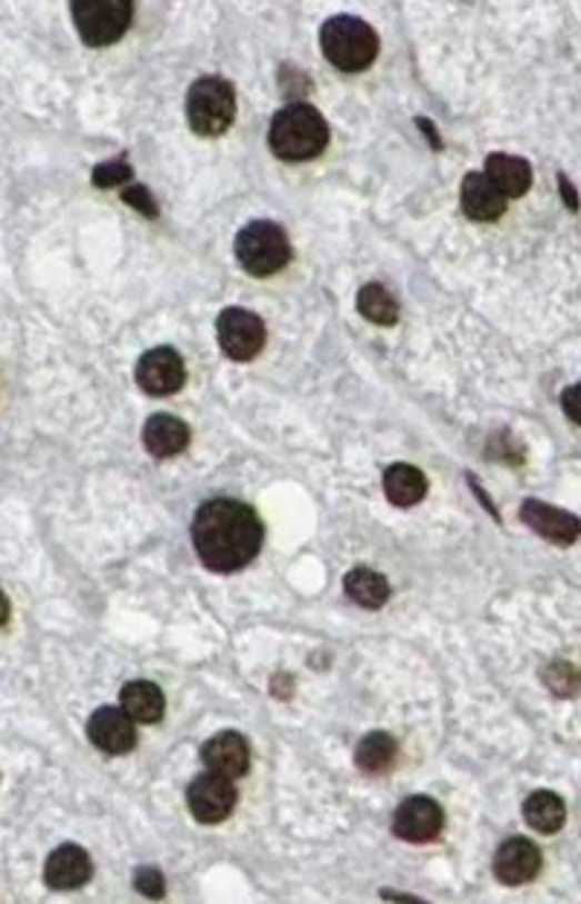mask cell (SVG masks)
<instances>
[{"label":"cell","mask_w":581,"mask_h":904,"mask_svg":"<svg viewBox=\"0 0 581 904\" xmlns=\"http://www.w3.org/2000/svg\"><path fill=\"white\" fill-rule=\"evenodd\" d=\"M120 707L134 718V724H158L167 713V698L151 681H129L122 686Z\"/></svg>","instance_id":"d6986e66"},{"label":"cell","mask_w":581,"mask_h":904,"mask_svg":"<svg viewBox=\"0 0 581 904\" xmlns=\"http://www.w3.org/2000/svg\"><path fill=\"white\" fill-rule=\"evenodd\" d=\"M415 126H419V129H422V135L428 137V140H431V146L433 149H442V137L437 135V126H433L431 120H428V117H419V120H415Z\"/></svg>","instance_id":"f1b7e54d"},{"label":"cell","mask_w":581,"mask_h":904,"mask_svg":"<svg viewBox=\"0 0 581 904\" xmlns=\"http://www.w3.org/2000/svg\"><path fill=\"white\" fill-rule=\"evenodd\" d=\"M93 861L91 855L76 844H61L47 855L44 882L53 890H79L91 882Z\"/></svg>","instance_id":"9a60e30c"},{"label":"cell","mask_w":581,"mask_h":904,"mask_svg":"<svg viewBox=\"0 0 581 904\" xmlns=\"http://www.w3.org/2000/svg\"><path fill=\"white\" fill-rule=\"evenodd\" d=\"M134 887L143 893L146 898H163L167 896V882L163 873L154 867H137L134 870Z\"/></svg>","instance_id":"4316f807"},{"label":"cell","mask_w":581,"mask_h":904,"mask_svg":"<svg viewBox=\"0 0 581 904\" xmlns=\"http://www.w3.org/2000/svg\"><path fill=\"white\" fill-rule=\"evenodd\" d=\"M122 201L129 203V207H134V210H140V216H146V219H158V201L151 198V192L146 187H140V183H134V187L122 189Z\"/></svg>","instance_id":"83f0119b"},{"label":"cell","mask_w":581,"mask_h":904,"mask_svg":"<svg viewBox=\"0 0 581 904\" xmlns=\"http://www.w3.org/2000/svg\"><path fill=\"white\" fill-rule=\"evenodd\" d=\"M343 590L355 605L367 610H375L381 605H387L390 599V582L381 576L372 567H355L343 576Z\"/></svg>","instance_id":"44dd1931"},{"label":"cell","mask_w":581,"mask_h":904,"mask_svg":"<svg viewBox=\"0 0 581 904\" xmlns=\"http://www.w3.org/2000/svg\"><path fill=\"white\" fill-rule=\"evenodd\" d=\"M395 756H399V742L384 731L363 736L355 747V765L363 774H384L395 765Z\"/></svg>","instance_id":"603a6c76"},{"label":"cell","mask_w":581,"mask_h":904,"mask_svg":"<svg viewBox=\"0 0 581 904\" xmlns=\"http://www.w3.org/2000/svg\"><path fill=\"white\" fill-rule=\"evenodd\" d=\"M268 143L280 160L288 163H302V160L318 158L329 146V122L323 113L309 102H288L286 108L273 113Z\"/></svg>","instance_id":"7a4b0ae2"},{"label":"cell","mask_w":581,"mask_h":904,"mask_svg":"<svg viewBox=\"0 0 581 904\" xmlns=\"http://www.w3.org/2000/svg\"><path fill=\"white\" fill-rule=\"evenodd\" d=\"M70 18L88 47H111L129 32L134 21L131 0H73Z\"/></svg>","instance_id":"8992f818"},{"label":"cell","mask_w":581,"mask_h":904,"mask_svg":"<svg viewBox=\"0 0 581 904\" xmlns=\"http://www.w3.org/2000/svg\"><path fill=\"white\" fill-rule=\"evenodd\" d=\"M541 873V850L527 837H509L494 852V875L509 887L529 884Z\"/></svg>","instance_id":"4fadbf2b"},{"label":"cell","mask_w":581,"mask_h":904,"mask_svg":"<svg viewBox=\"0 0 581 904\" xmlns=\"http://www.w3.org/2000/svg\"><path fill=\"white\" fill-rule=\"evenodd\" d=\"M521 520L532 533H538L547 542L559 544V547H573L579 542L581 524L573 513L555 509V506L544 504V500L529 498L521 506Z\"/></svg>","instance_id":"7c38bea8"},{"label":"cell","mask_w":581,"mask_h":904,"mask_svg":"<svg viewBox=\"0 0 581 904\" xmlns=\"http://www.w3.org/2000/svg\"><path fill=\"white\" fill-rule=\"evenodd\" d=\"M358 311L375 326H395L399 320V302L381 282H367L358 291Z\"/></svg>","instance_id":"cb8c5ba5"},{"label":"cell","mask_w":581,"mask_h":904,"mask_svg":"<svg viewBox=\"0 0 581 904\" xmlns=\"http://www.w3.org/2000/svg\"><path fill=\"white\" fill-rule=\"evenodd\" d=\"M236 799H239V792L230 776L221 774H201L196 776L187 788V806L192 812L198 823L204 826H216V823H224L236 808Z\"/></svg>","instance_id":"ba28073f"},{"label":"cell","mask_w":581,"mask_h":904,"mask_svg":"<svg viewBox=\"0 0 581 904\" xmlns=\"http://www.w3.org/2000/svg\"><path fill=\"white\" fill-rule=\"evenodd\" d=\"M236 120V91L224 76H201L187 91V122L201 137H221Z\"/></svg>","instance_id":"277c9868"},{"label":"cell","mask_w":581,"mask_h":904,"mask_svg":"<svg viewBox=\"0 0 581 904\" xmlns=\"http://www.w3.org/2000/svg\"><path fill=\"white\" fill-rule=\"evenodd\" d=\"M262 518L257 509L233 498H212L192 518V547L212 573H236L262 550Z\"/></svg>","instance_id":"6da1fadb"},{"label":"cell","mask_w":581,"mask_h":904,"mask_svg":"<svg viewBox=\"0 0 581 904\" xmlns=\"http://www.w3.org/2000/svg\"><path fill=\"white\" fill-rule=\"evenodd\" d=\"M460 207L471 221L485 225V221H498L500 216L507 212L509 201L500 196L498 189H494V183H491L483 172H469L462 178Z\"/></svg>","instance_id":"2e32d148"},{"label":"cell","mask_w":581,"mask_h":904,"mask_svg":"<svg viewBox=\"0 0 581 904\" xmlns=\"http://www.w3.org/2000/svg\"><path fill=\"white\" fill-rule=\"evenodd\" d=\"M559 187H561V192H564L567 207L575 212V189H573V183L567 181V175H559Z\"/></svg>","instance_id":"f546056e"},{"label":"cell","mask_w":581,"mask_h":904,"mask_svg":"<svg viewBox=\"0 0 581 904\" xmlns=\"http://www.w3.org/2000/svg\"><path fill=\"white\" fill-rule=\"evenodd\" d=\"M384 495L395 506H415L428 495V477L410 463H395L384 471Z\"/></svg>","instance_id":"ffe728a7"},{"label":"cell","mask_w":581,"mask_h":904,"mask_svg":"<svg viewBox=\"0 0 581 904\" xmlns=\"http://www.w3.org/2000/svg\"><path fill=\"white\" fill-rule=\"evenodd\" d=\"M216 332H219L221 352L230 361L239 364L253 361L264 349V340H268V329H264L262 317L242 309V306H230V309L221 311Z\"/></svg>","instance_id":"52a82bcc"},{"label":"cell","mask_w":581,"mask_h":904,"mask_svg":"<svg viewBox=\"0 0 581 904\" xmlns=\"http://www.w3.org/2000/svg\"><path fill=\"white\" fill-rule=\"evenodd\" d=\"M201 762H204L212 774L239 779V776H244L250 771L248 738L236 731H224L219 736L207 738L204 747H201Z\"/></svg>","instance_id":"5bb4252c"},{"label":"cell","mask_w":581,"mask_h":904,"mask_svg":"<svg viewBox=\"0 0 581 904\" xmlns=\"http://www.w3.org/2000/svg\"><path fill=\"white\" fill-rule=\"evenodd\" d=\"M523 821L541 835H555L567 821L564 799L552 792L529 794L527 803H523Z\"/></svg>","instance_id":"7402d4cb"},{"label":"cell","mask_w":581,"mask_h":904,"mask_svg":"<svg viewBox=\"0 0 581 904\" xmlns=\"http://www.w3.org/2000/svg\"><path fill=\"white\" fill-rule=\"evenodd\" d=\"M573 396H575V387H570V390H564V396H561V399H564V410H567V416H570V419H573V423H579V419H575V405H573Z\"/></svg>","instance_id":"4dcf8cb0"},{"label":"cell","mask_w":581,"mask_h":904,"mask_svg":"<svg viewBox=\"0 0 581 904\" xmlns=\"http://www.w3.org/2000/svg\"><path fill=\"white\" fill-rule=\"evenodd\" d=\"M547 684H550L552 693L573 695L575 684H579L573 664H567V660H555V664H552L550 669H547Z\"/></svg>","instance_id":"484cf974"},{"label":"cell","mask_w":581,"mask_h":904,"mask_svg":"<svg viewBox=\"0 0 581 904\" xmlns=\"http://www.w3.org/2000/svg\"><path fill=\"white\" fill-rule=\"evenodd\" d=\"M483 175L494 183L500 196L507 198H521L527 196L529 187H532V169L523 158H514V155H503V151H494L485 158V169Z\"/></svg>","instance_id":"ac0fdd59"},{"label":"cell","mask_w":581,"mask_h":904,"mask_svg":"<svg viewBox=\"0 0 581 904\" xmlns=\"http://www.w3.org/2000/svg\"><path fill=\"white\" fill-rule=\"evenodd\" d=\"M134 378L140 390L160 399V396H172V393L181 390L183 381H187V367H183V358L172 347H154L140 355Z\"/></svg>","instance_id":"9c48e42d"},{"label":"cell","mask_w":581,"mask_h":904,"mask_svg":"<svg viewBox=\"0 0 581 904\" xmlns=\"http://www.w3.org/2000/svg\"><path fill=\"white\" fill-rule=\"evenodd\" d=\"M88 738L93 747H99L108 756L131 754L137 747L134 718L122 707H99L88 718Z\"/></svg>","instance_id":"8fae6325"},{"label":"cell","mask_w":581,"mask_h":904,"mask_svg":"<svg viewBox=\"0 0 581 904\" xmlns=\"http://www.w3.org/2000/svg\"><path fill=\"white\" fill-rule=\"evenodd\" d=\"M445 814L431 797H408L393 814V835L408 844H431L442 835Z\"/></svg>","instance_id":"30bf717a"},{"label":"cell","mask_w":581,"mask_h":904,"mask_svg":"<svg viewBox=\"0 0 581 904\" xmlns=\"http://www.w3.org/2000/svg\"><path fill=\"white\" fill-rule=\"evenodd\" d=\"M9 614H12V605H9L7 594L0 590V628H3L9 623Z\"/></svg>","instance_id":"1f68e13d"},{"label":"cell","mask_w":581,"mask_h":904,"mask_svg":"<svg viewBox=\"0 0 581 904\" xmlns=\"http://www.w3.org/2000/svg\"><path fill=\"white\" fill-rule=\"evenodd\" d=\"M378 32L355 16H334L320 30V50L340 73H361L375 61Z\"/></svg>","instance_id":"3957f363"},{"label":"cell","mask_w":581,"mask_h":904,"mask_svg":"<svg viewBox=\"0 0 581 904\" xmlns=\"http://www.w3.org/2000/svg\"><path fill=\"white\" fill-rule=\"evenodd\" d=\"M236 259L250 277H271L291 262V241L280 225L273 221H250L239 230L233 241Z\"/></svg>","instance_id":"5b68a950"},{"label":"cell","mask_w":581,"mask_h":904,"mask_svg":"<svg viewBox=\"0 0 581 904\" xmlns=\"http://www.w3.org/2000/svg\"><path fill=\"white\" fill-rule=\"evenodd\" d=\"M143 445L154 460H169L187 451L189 425L172 414H154L143 425Z\"/></svg>","instance_id":"e0dca14e"},{"label":"cell","mask_w":581,"mask_h":904,"mask_svg":"<svg viewBox=\"0 0 581 904\" xmlns=\"http://www.w3.org/2000/svg\"><path fill=\"white\" fill-rule=\"evenodd\" d=\"M131 167L129 160L126 158H117V160H108V163H99L97 169L91 172V183L99 189H113L120 187V183L131 181Z\"/></svg>","instance_id":"d4e9b609"}]
</instances>
